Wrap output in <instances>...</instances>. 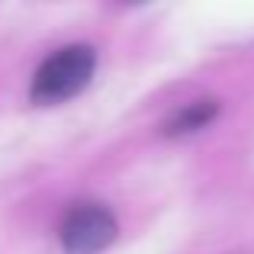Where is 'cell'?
<instances>
[{
	"label": "cell",
	"instance_id": "2",
	"mask_svg": "<svg viewBox=\"0 0 254 254\" xmlns=\"http://www.w3.org/2000/svg\"><path fill=\"white\" fill-rule=\"evenodd\" d=\"M58 235L64 254H100L116 242L119 222L103 203H77L68 209Z\"/></svg>",
	"mask_w": 254,
	"mask_h": 254
},
{
	"label": "cell",
	"instance_id": "3",
	"mask_svg": "<svg viewBox=\"0 0 254 254\" xmlns=\"http://www.w3.org/2000/svg\"><path fill=\"white\" fill-rule=\"evenodd\" d=\"M216 113H219V103L212 97L193 100L190 106L177 110L168 123H164V135H193V132L206 129V126L216 119Z\"/></svg>",
	"mask_w": 254,
	"mask_h": 254
},
{
	"label": "cell",
	"instance_id": "1",
	"mask_svg": "<svg viewBox=\"0 0 254 254\" xmlns=\"http://www.w3.org/2000/svg\"><path fill=\"white\" fill-rule=\"evenodd\" d=\"M97 68V52L90 45H68V49H58L55 55H49L39 64L36 77H32V103L39 106H55L64 100L77 97L93 77Z\"/></svg>",
	"mask_w": 254,
	"mask_h": 254
}]
</instances>
